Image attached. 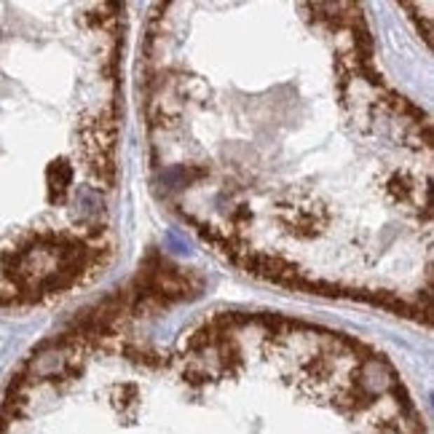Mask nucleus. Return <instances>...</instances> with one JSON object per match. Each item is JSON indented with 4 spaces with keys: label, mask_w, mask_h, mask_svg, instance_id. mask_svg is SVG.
<instances>
[{
    "label": "nucleus",
    "mask_w": 434,
    "mask_h": 434,
    "mask_svg": "<svg viewBox=\"0 0 434 434\" xmlns=\"http://www.w3.org/2000/svg\"><path fill=\"white\" fill-rule=\"evenodd\" d=\"M150 182L260 282L432 316V121L357 3H156L137 57Z\"/></svg>",
    "instance_id": "nucleus-1"
},
{
    "label": "nucleus",
    "mask_w": 434,
    "mask_h": 434,
    "mask_svg": "<svg viewBox=\"0 0 434 434\" xmlns=\"http://www.w3.org/2000/svg\"><path fill=\"white\" fill-rule=\"evenodd\" d=\"M204 279L140 269L32 348L0 434H426L394 362L327 325L201 306Z\"/></svg>",
    "instance_id": "nucleus-2"
},
{
    "label": "nucleus",
    "mask_w": 434,
    "mask_h": 434,
    "mask_svg": "<svg viewBox=\"0 0 434 434\" xmlns=\"http://www.w3.org/2000/svg\"><path fill=\"white\" fill-rule=\"evenodd\" d=\"M126 8L0 3V308L97 282L116 255Z\"/></svg>",
    "instance_id": "nucleus-3"
}]
</instances>
